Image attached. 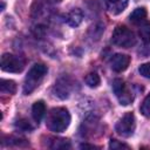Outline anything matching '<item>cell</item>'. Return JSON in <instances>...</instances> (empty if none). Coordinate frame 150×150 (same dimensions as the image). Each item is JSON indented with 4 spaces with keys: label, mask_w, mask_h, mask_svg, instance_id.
<instances>
[{
    "label": "cell",
    "mask_w": 150,
    "mask_h": 150,
    "mask_svg": "<svg viewBox=\"0 0 150 150\" xmlns=\"http://www.w3.org/2000/svg\"><path fill=\"white\" fill-rule=\"evenodd\" d=\"M45 112H46V105H45V102L43 101H36L33 107H32V115H33V118L39 123L43 116H45Z\"/></svg>",
    "instance_id": "obj_9"
},
{
    "label": "cell",
    "mask_w": 150,
    "mask_h": 150,
    "mask_svg": "<svg viewBox=\"0 0 150 150\" xmlns=\"http://www.w3.org/2000/svg\"><path fill=\"white\" fill-rule=\"evenodd\" d=\"M66 22L71 27H77L83 19V13L80 8H74L66 14Z\"/></svg>",
    "instance_id": "obj_8"
},
{
    "label": "cell",
    "mask_w": 150,
    "mask_h": 150,
    "mask_svg": "<svg viewBox=\"0 0 150 150\" xmlns=\"http://www.w3.org/2000/svg\"><path fill=\"white\" fill-rule=\"evenodd\" d=\"M84 81H86V84H87L88 87H90V88H96V87H98L100 83H101V79H100V76H98L96 73H89V74L86 76Z\"/></svg>",
    "instance_id": "obj_14"
},
{
    "label": "cell",
    "mask_w": 150,
    "mask_h": 150,
    "mask_svg": "<svg viewBox=\"0 0 150 150\" xmlns=\"http://www.w3.org/2000/svg\"><path fill=\"white\" fill-rule=\"evenodd\" d=\"M54 1H61V0H54Z\"/></svg>",
    "instance_id": "obj_19"
},
{
    "label": "cell",
    "mask_w": 150,
    "mask_h": 150,
    "mask_svg": "<svg viewBox=\"0 0 150 150\" xmlns=\"http://www.w3.org/2000/svg\"><path fill=\"white\" fill-rule=\"evenodd\" d=\"M16 127H19V129H21V130H32V125L27 121H25V120L18 121Z\"/></svg>",
    "instance_id": "obj_18"
},
{
    "label": "cell",
    "mask_w": 150,
    "mask_h": 150,
    "mask_svg": "<svg viewBox=\"0 0 150 150\" xmlns=\"http://www.w3.org/2000/svg\"><path fill=\"white\" fill-rule=\"evenodd\" d=\"M25 68V60L13 54H4L1 56V69L7 73H21Z\"/></svg>",
    "instance_id": "obj_4"
},
{
    "label": "cell",
    "mask_w": 150,
    "mask_h": 150,
    "mask_svg": "<svg viewBox=\"0 0 150 150\" xmlns=\"http://www.w3.org/2000/svg\"><path fill=\"white\" fill-rule=\"evenodd\" d=\"M136 127V122H135V116L132 112H127L116 124L115 130L117 131L118 135L123 136V137H128L130 135L134 134Z\"/></svg>",
    "instance_id": "obj_5"
},
{
    "label": "cell",
    "mask_w": 150,
    "mask_h": 150,
    "mask_svg": "<svg viewBox=\"0 0 150 150\" xmlns=\"http://www.w3.org/2000/svg\"><path fill=\"white\" fill-rule=\"evenodd\" d=\"M112 89H114V93L116 95V97L118 98L120 103L123 104V105H127L129 103H131L132 101V95L130 94L127 84L124 83V81H122L121 79H116L114 80L112 82Z\"/></svg>",
    "instance_id": "obj_6"
},
{
    "label": "cell",
    "mask_w": 150,
    "mask_h": 150,
    "mask_svg": "<svg viewBox=\"0 0 150 150\" xmlns=\"http://www.w3.org/2000/svg\"><path fill=\"white\" fill-rule=\"evenodd\" d=\"M138 34L143 42H145V43L150 42V21H143L141 23Z\"/></svg>",
    "instance_id": "obj_12"
},
{
    "label": "cell",
    "mask_w": 150,
    "mask_h": 150,
    "mask_svg": "<svg viewBox=\"0 0 150 150\" xmlns=\"http://www.w3.org/2000/svg\"><path fill=\"white\" fill-rule=\"evenodd\" d=\"M111 42L122 48L132 47L136 43L135 34L125 26H117L111 35Z\"/></svg>",
    "instance_id": "obj_3"
},
{
    "label": "cell",
    "mask_w": 150,
    "mask_h": 150,
    "mask_svg": "<svg viewBox=\"0 0 150 150\" xmlns=\"http://www.w3.org/2000/svg\"><path fill=\"white\" fill-rule=\"evenodd\" d=\"M146 16V9L144 7H138L134 9V12L130 14L129 19L132 23H142Z\"/></svg>",
    "instance_id": "obj_11"
},
{
    "label": "cell",
    "mask_w": 150,
    "mask_h": 150,
    "mask_svg": "<svg viewBox=\"0 0 150 150\" xmlns=\"http://www.w3.org/2000/svg\"><path fill=\"white\" fill-rule=\"evenodd\" d=\"M109 148L114 149V150L115 149H129V145H127L124 143H121V142H118L116 139H111L110 143H109Z\"/></svg>",
    "instance_id": "obj_17"
},
{
    "label": "cell",
    "mask_w": 150,
    "mask_h": 150,
    "mask_svg": "<svg viewBox=\"0 0 150 150\" xmlns=\"http://www.w3.org/2000/svg\"><path fill=\"white\" fill-rule=\"evenodd\" d=\"M46 74H47V67H46L45 64H42V63H36V64H34V66L29 69L27 76H26V79H25V83H23V94H26V95L30 94V93L41 83V81L43 80V77H45Z\"/></svg>",
    "instance_id": "obj_2"
},
{
    "label": "cell",
    "mask_w": 150,
    "mask_h": 150,
    "mask_svg": "<svg viewBox=\"0 0 150 150\" xmlns=\"http://www.w3.org/2000/svg\"><path fill=\"white\" fill-rule=\"evenodd\" d=\"M141 112L146 116V117H150V94L146 95V97L144 98L142 105H141Z\"/></svg>",
    "instance_id": "obj_15"
},
{
    "label": "cell",
    "mask_w": 150,
    "mask_h": 150,
    "mask_svg": "<svg viewBox=\"0 0 150 150\" xmlns=\"http://www.w3.org/2000/svg\"><path fill=\"white\" fill-rule=\"evenodd\" d=\"M107 1H108V2H109V1H110V0H107Z\"/></svg>",
    "instance_id": "obj_20"
},
{
    "label": "cell",
    "mask_w": 150,
    "mask_h": 150,
    "mask_svg": "<svg viewBox=\"0 0 150 150\" xmlns=\"http://www.w3.org/2000/svg\"><path fill=\"white\" fill-rule=\"evenodd\" d=\"M138 71H139V74L143 77L150 80V62H146V63L141 64L139 68H138Z\"/></svg>",
    "instance_id": "obj_16"
},
{
    "label": "cell",
    "mask_w": 150,
    "mask_h": 150,
    "mask_svg": "<svg viewBox=\"0 0 150 150\" xmlns=\"http://www.w3.org/2000/svg\"><path fill=\"white\" fill-rule=\"evenodd\" d=\"M128 5V0H110L108 2V8L112 14H118L124 11Z\"/></svg>",
    "instance_id": "obj_10"
},
{
    "label": "cell",
    "mask_w": 150,
    "mask_h": 150,
    "mask_svg": "<svg viewBox=\"0 0 150 150\" xmlns=\"http://www.w3.org/2000/svg\"><path fill=\"white\" fill-rule=\"evenodd\" d=\"M70 123V115L64 108H54L50 110L47 117V127L55 132L64 131Z\"/></svg>",
    "instance_id": "obj_1"
},
{
    "label": "cell",
    "mask_w": 150,
    "mask_h": 150,
    "mask_svg": "<svg viewBox=\"0 0 150 150\" xmlns=\"http://www.w3.org/2000/svg\"><path fill=\"white\" fill-rule=\"evenodd\" d=\"M130 63V56L125 54H115L110 60V67L114 71H124Z\"/></svg>",
    "instance_id": "obj_7"
},
{
    "label": "cell",
    "mask_w": 150,
    "mask_h": 150,
    "mask_svg": "<svg viewBox=\"0 0 150 150\" xmlns=\"http://www.w3.org/2000/svg\"><path fill=\"white\" fill-rule=\"evenodd\" d=\"M0 90L1 93H7V94H14L16 90V84L12 80H1L0 84Z\"/></svg>",
    "instance_id": "obj_13"
}]
</instances>
